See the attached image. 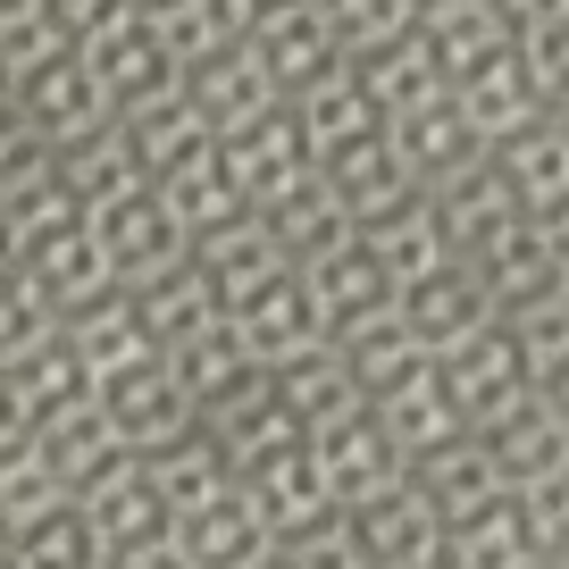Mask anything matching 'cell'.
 I'll return each instance as SVG.
<instances>
[{
    "mask_svg": "<svg viewBox=\"0 0 569 569\" xmlns=\"http://www.w3.org/2000/svg\"><path fill=\"white\" fill-rule=\"evenodd\" d=\"M461 260L486 277L495 310L528 302V293H561L569 284V227H561V210H502Z\"/></svg>",
    "mask_w": 569,
    "mask_h": 569,
    "instance_id": "1",
    "label": "cell"
},
{
    "mask_svg": "<svg viewBox=\"0 0 569 569\" xmlns=\"http://www.w3.org/2000/svg\"><path fill=\"white\" fill-rule=\"evenodd\" d=\"M9 109H18V118L34 126L42 142H68V134H84V126L118 118V101H109L101 68H92L76 42H59V51L26 59V68L9 76Z\"/></svg>",
    "mask_w": 569,
    "mask_h": 569,
    "instance_id": "2",
    "label": "cell"
},
{
    "mask_svg": "<svg viewBox=\"0 0 569 569\" xmlns=\"http://www.w3.org/2000/svg\"><path fill=\"white\" fill-rule=\"evenodd\" d=\"M84 227H92V243H101V260H109V277H118V284H134V277H151V268H168V260L193 251L184 218L168 210V193L151 177L126 184V193H109V201H92Z\"/></svg>",
    "mask_w": 569,
    "mask_h": 569,
    "instance_id": "3",
    "label": "cell"
},
{
    "mask_svg": "<svg viewBox=\"0 0 569 569\" xmlns=\"http://www.w3.org/2000/svg\"><path fill=\"white\" fill-rule=\"evenodd\" d=\"M343 536H352V569H369V561L377 569H436V545H445V528L410 495V478H386L369 495H352L343 502Z\"/></svg>",
    "mask_w": 569,
    "mask_h": 569,
    "instance_id": "4",
    "label": "cell"
},
{
    "mask_svg": "<svg viewBox=\"0 0 569 569\" xmlns=\"http://www.w3.org/2000/svg\"><path fill=\"white\" fill-rule=\"evenodd\" d=\"M469 436L495 452L502 478H545V469H569V386H519L511 402L486 410Z\"/></svg>",
    "mask_w": 569,
    "mask_h": 569,
    "instance_id": "5",
    "label": "cell"
},
{
    "mask_svg": "<svg viewBox=\"0 0 569 569\" xmlns=\"http://www.w3.org/2000/svg\"><path fill=\"white\" fill-rule=\"evenodd\" d=\"M168 561L177 569H268V519H260V502L243 495V478H227L218 495H201L193 511H177Z\"/></svg>",
    "mask_w": 569,
    "mask_h": 569,
    "instance_id": "6",
    "label": "cell"
},
{
    "mask_svg": "<svg viewBox=\"0 0 569 569\" xmlns=\"http://www.w3.org/2000/svg\"><path fill=\"white\" fill-rule=\"evenodd\" d=\"M218 151H227V177H234V193H243L251 210H268L277 193H293V184L310 177V134L293 126L284 101L260 109V118H243V126H227Z\"/></svg>",
    "mask_w": 569,
    "mask_h": 569,
    "instance_id": "7",
    "label": "cell"
},
{
    "mask_svg": "<svg viewBox=\"0 0 569 569\" xmlns=\"http://www.w3.org/2000/svg\"><path fill=\"white\" fill-rule=\"evenodd\" d=\"M227 327L260 360H284V352H302V343L327 336V310H319V293H310V277L284 260V268H268L251 293H234V302H227Z\"/></svg>",
    "mask_w": 569,
    "mask_h": 569,
    "instance_id": "8",
    "label": "cell"
},
{
    "mask_svg": "<svg viewBox=\"0 0 569 569\" xmlns=\"http://www.w3.org/2000/svg\"><path fill=\"white\" fill-rule=\"evenodd\" d=\"M486 160H495L502 193H511L519 210H569V118L561 109L519 118L511 134L486 142Z\"/></svg>",
    "mask_w": 569,
    "mask_h": 569,
    "instance_id": "9",
    "label": "cell"
},
{
    "mask_svg": "<svg viewBox=\"0 0 569 569\" xmlns=\"http://www.w3.org/2000/svg\"><path fill=\"white\" fill-rule=\"evenodd\" d=\"M310 177L327 184V201H336L352 227H360V218H377L386 201L410 193V168H402V151L386 142V118L360 126V134H343V142H327L319 160H310Z\"/></svg>",
    "mask_w": 569,
    "mask_h": 569,
    "instance_id": "10",
    "label": "cell"
},
{
    "mask_svg": "<svg viewBox=\"0 0 569 569\" xmlns=\"http://www.w3.org/2000/svg\"><path fill=\"white\" fill-rule=\"evenodd\" d=\"M393 310H402V327L427 343V352H445V343L478 336V327L495 319V293H486V277L461 260V251H452L445 268H427V277L393 284Z\"/></svg>",
    "mask_w": 569,
    "mask_h": 569,
    "instance_id": "11",
    "label": "cell"
},
{
    "mask_svg": "<svg viewBox=\"0 0 569 569\" xmlns=\"http://www.w3.org/2000/svg\"><path fill=\"white\" fill-rule=\"evenodd\" d=\"M402 478H410V495L427 502V511H436V528H452V519H469L478 511V502H495L502 486V469H495V452L478 445V436H469V427H452L445 445H427V452H410L402 461Z\"/></svg>",
    "mask_w": 569,
    "mask_h": 569,
    "instance_id": "12",
    "label": "cell"
},
{
    "mask_svg": "<svg viewBox=\"0 0 569 569\" xmlns=\"http://www.w3.org/2000/svg\"><path fill=\"white\" fill-rule=\"evenodd\" d=\"M92 393H101L109 427H118L134 452H151L160 436H177V427L193 419V402H184V386H177V369H168V352H142V360H126V369H109Z\"/></svg>",
    "mask_w": 569,
    "mask_h": 569,
    "instance_id": "13",
    "label": "cell"
},
{
    "mask_svg": "<svg viewBox=\"0 0 569 569\" xmlns=\"http://www.w3.org/2000/svg\"><path fill=\"white\" fill-rule=\"evenodd\" d=\"M118 134H126V151H134V168L160 184V177H177L184 160H201V151H210L218 126L201 118L177 84H160V92H142V101L118 109Z\"/></svg>",
    "mask_w": 569,
    "mask_h": 569,
    "instance_id": "14",
    "label": "cell"
},
{
    "mask_svg": "<svg viewBox=\"0 0 569 569\" xmlns=\"http://www.w3.org/2000/svg\"><path fill=\"white\" fill-rule=\"evenodd\" d=\"M177 92H184V101H193L201 118L218 126V134L284 101V92L268 84V68H260V59H251V42H243V34H227V42H218V51L184 59V68H177Z\"/></svg>",
    "mask_w": 569,
    "mask_h": 569,
    "instance_id": "15",
    "label": "cell"
},
{
    "mask_svg": "<svg viewBox=\"0 0 569 569\" xmlns=\"http://www.w3.org/2000/svg\"><path fill=\"white\" fill-rule=\"evenodd\" d=\"M18 268H26V284H34L51 310H76L84 293L118 284V277H109V260H101V243H92V227H84V210L59 218V227H34L18 243Z\"/></svg>",
    "mask_w": 569,
    "mask_h": 569,
    "instance_id": "16",
    "label": "cell"
},
{
    "mask_svg": "<svg viewBox=\"0 0 569 569\" xmlns=\"http://www.w3.org/2000/svg\"><path fill=\"white\" fill-rule=\"evenodd\" d=\"M234 478H243V495L260 502L268 545H277L284 528H302V519L336 511V486H327V469H319V452H310V436H293V445L260 452V461H251V469H234Z\"/></svg>",
    "mask_w": 569,
    "mask_h": 569,
    "instance_id": "17",
    "label": "cell"
},
{
    "mask_svg": "<svg viewBox=\"0 0 569 569\" xmlns=\"http://www.w3.org/2000/svg\"><path fill=\"white\" fill-rule=\"evenodd\" d=\"M126 293H134L142 336L160 343V352H177L184 336H201V327L227 319V293H218V284L193 268V251H184V260H168V268H151V277H134Z\"/></svg>",
    "mask_w": 569,
    "mask_h": 569,
    "instance_id": "18",
    "label": "cell"
},
{
    "mask_svg": "<svg viewBox=\"0 0 569 569\" xmlns=\"http://www.w3.org/2000/svg\"><path fill=\"white\" fill-rule=\"evenodd\" d=\"M436 386H445V402L461 410V427H478L486 410H502L528 377H519V360H511V343H502V327L486 319L478 336H461V343H445L436 352Z\"/></svg>",
    "mask_w": 569,
    "mask_h": 569,
    "instance_id": "19",
    "label": "cell"
},
{
    "mask_svg": "<svg viewBox=\"0 0 569 569\" xmlns=\"http://www.w3.org/2000/svg\"><path fill=\"white\" fill-rule=\"evenodd\" d=\"M310 452H319L336 502H352V495H369V486L402 478V452L386 445V427L369 419V402H343L336 419H319V427H310Z\"/></svg>",
    "mask_w": 569,
    "mask_h": 569,
    "instance_id": "20",
    "label": "cell"
},
{
    "mask_svg": "<svg viewBox=\"0 0 569 569\" xmlns=\"http://www.w3.org/2000/svg\"><path fill=\"white\" fill-rule=\"evenodd\" d=\"M445 92H452V109L469 118V134H478V142L511 134V126H519V118H536V109H561V101H545V92L519 76L511 42H502V51H486V59H469L461 76H445Z\"/></svg>",
    "mask_w": 569,
    "mask_h": 569,
    "instance_id": "21",
    "label": "cell"
},
{
    "mask_svg": "<svg viewBox=\"0 0 569 569\" xmlns=\"http://www.w3.org/2000/svg\"><path fill=\"white\" fill-rule=\"evenodd\" d=\"M168 369H177V386H184V402H193V419L201 410H218V402H234V393H251L268 377V360L251 352L243 336H234L227 319L218 327H201V336H184L177 352H168Z\"/></svg>",
    "mask_w": 569,
    "mask_h": 569,
    "instance_id": "22",
    "label": "cell"
},
{
    "mask_svg": "<svg viewBox=\"0 0 569 569\" xmlns=\"http://www.w3.org/2000/svg\"><path fill=\"white\" fill-rule=\"evenodd\" d=\"M59 336H68L76 352H84L92 386H101L109 369H126V360L160 352V343L142 336V310H134V293H126V284H101V293H84L76 310H59Z\"/></svg>",
    "mask_w": 569,
    "mask_h": 569,
    "instance_id": "23",
    "label": "cell"
},
{
    "mask_svg": "<svg viewBox=\"0 0 569 569\" xmlns=\"http://www.w3.org/2000/svg\"><path fill=\"white\" fill-rule=\"evenodd\" d=\"M386 142L402 151V168H410V184H427V177H445V168H461L469 151H486L478 134H469V118L452 109V92L436 84L427 101H410V109H393L386 118Z\"/></svg>",
    "mask_w": 569,
    "mask_h": 569,
    "instance_id": "24",
    "label": "cell"
},
{
    "mask_svg": "<svg viewBox=\"0 0 569 569\" xmlns=\"http://www.w3.org/2000/svg\"><path fill=\"white\" fill-rule=\"evenodd\" d=\"M243 42H251V59L268 68V84H277V92L310 84L327 59H343L336 34H327V18L310 9V0H284V9H268L260 26H243Z\"/></svg>",
    "mask_w": 569,
    "mask_h": 569,
    "instance_id": "25",
    "label": "cell"
},
{
    "mask_svg": "<svg viewBox=\"0 0 569 569\" xmlns=\"http://www.w3.org/2000/svg\"><path fill=\"white\" fill-rule=\"evenodd\" d=\"M360 243L377 251V268H386L393 284H410V277H427V268L452 260V234L436 227V210H427L419 184H410L402 201H386L377 218H360Z\"/></svg>",
    "mask_w": 569,
    "mask_h": 569,
    "instance_id": "26",
    "label": "cell"
},
{
    "mask_svg": "<svg viewBox=\"0 0 569 569\" xmlns=\"http://www.w3.org/2000/svg\"><path fill=\"white\" fill-rule=\"evenodd\" d=\"M142 478H151V495H160L168 511H193L201 495H218V486L234 478V461L218 452V436L201 419H184L177 436H160V445L142 452Z\"/></svg>",
    "mask_w": 569,
    "mask_h": 569,
    "instance_id": "27",
    "label": "cell"
},
{
    "mask_svg": "<svg viewBox=\"0 0 569 569\" xmlns=\"http://www.w3.org/2000/svg\"><path fill=\"white\" fill-rule=\"evenodd\" d=\"M101 561V528L76 495H51L9 528V569H92Z\"/></svg>",
    "mask_w": 569,
    "mask_h": 569,
    "instance_id": "28",
    "label": "cell"
},
{
    "mask_svg": "<svg viewBox=\"0 0 569 569\" xmlns=\"http://www.w3.org/2000/svg\"><path fill=\"white\" fill-rule=\"evenodd\" d=\"M495 327H502V343H511V360H519L528 386H569V284H561V293L502 302Z\"/></svg>",
    "mask_w": 569,
    "mask_h": 569,
    "instance_id": "29",
    "label": "cell"
},
{
    "mask_svg": "<svg viewBox=\"0 0 569 569\" xmlns=\"http://www.w3.org/2000/svg\"><path fill=\"white\" fill-rule=\"evenodd\" d=\"M193 268L234 302V293H251L268 268H284V251H277V234H268L260 210H234V218H218V227L193 234Z\"/></svg>",
    "mask_w": 569,
    "mask_h": 569,
    "instance_id": "30",
    "label": "cell"
},
{
    "mask_svg": "<svg viewBox=\"0 0 569 569\" xmlns=\"http://www.w3.org/2000/svg\"><path fill=\"white\" fill-rule=\"evenodd\" d=\"M302 277H310V293H319L327 327H336V319H352V310L393 302V277L377 268V251L360 243V227H343L327 251H310V260H302Z\"/></svg>",
    "mask_w": 569,
    "mask_h": 569,
    "instance_id": "31",
    "label": "cell"
},
{
    "mask_svg": "<svg viewBox=\"0 0 569 569\" xmlns=\"http://www.w3.org/2000/svg\"><path fill=\"white\" fill-rule=\"evenodd\" d=\"M419 193H427V210H436V227L452 234V251H469L502 210H519V201L502 193V177H495V160H486V151H469V160L445 168V177H427Z\"/></svg>",
    "mask_w": 569,
    "mask_h": 569,
    "instance_id": "32",
    "label": "cell"
},
{
    "mask_svg": "<svg viewBox=\"0 0 569 569\" xmlns=\"http://www.w3.org/2000/svg\"><path fill=\"white\" fill-rule=\"evenodd\" d=\"M343 59H352L360 92H369V101H377V118H393V109L427 101V92L445 84V76H436V59H427V42L410 34V26H393V34L360 42V51H343Z\"/></svg>",
    "mask_w": 569,
    "mask_h": 569,
    "instance_id": "33",
    "label": "cell"
},
{
    "mask_svg": "<svg viewBox=\"0 0 569 569\" xmlns=\"http://www.w3.org/2000/svg\"><path fill=\"white\" fill-rule=\"evenodd\" d=\"M268 386H277V402L302 419V436L319 419H336L343 402H360V386H352V369H343V352L336 343H302V352H284V360H268Z\"/></svg>",
    "mask_w": 569,
    "mask_h": 569,
    "instance_id": "34",
    "label": "cell"
},
{
    "mask_svg": "<svg viewBox=\"0 0 569 569\" xmlns=\"http://www.w3.org/2000/svg\"><path fill=\"white\" fill-rule=\"evenodd\" d=\"M284 109H293V126L310 134V160H319L327 142H343V134H360V126H377V101L360 92V76H352V59H327L310 84H293L284 92Z\"/></svg>",
    "mask_w": 569,
    "mask_h": 569,
    "instance_id": "35",
    "label": "cell"
},
{
    "mask_svg": "<svg viewBox=\"0 0 569 569\" xmlns=\"http://www.w3.org/2000/svg\"><path fill=\"white\" fill-rule=\"evenodd\" d=\"M410 34L427 42L436 76H461L469 59L502 51V9L495 0H427V9H410Z\"/></svg>",
    "mask_w": 569,
    "mask_h": 569,
    "instance_id": "36",
    "label": "cell"
},
{
    "mask_svg": "<svg viewBox=\"0 0 569 569\" xmlns=\"http://www.w3.org/2000/svg\"><path fill=\"white\" fill-rule=\"evenodd\" d=\"M436 569H536L528 561V528L511 511V486L495 502H478L469 519H452L445 545H436Z\"/></svg>",
    "mask_w": 569,
    "mask_h": 569,
    "instance_id": "37",
    "label": "cell"
},
{
    "mask_svg": "<svg viewBox=\"0 0 569 569\" xmlns=\"http://www.w3.org/2000/svg\"><path fill=\"white\" fill-rule=\"evenodd\" d=\"M84 59L101 68V84H109V101H142V92H160V84H177V59L160 51V34L142 26V9L134 18H118L101 42H84Z\"/></svg>",
    "mask_w": 569,
    "mask_h": 569,
    "instance_id": "38",
    "label": "cell"
},
{
    "mask_svg": "<svg viewBox=\"0 0 569 569\" xmlns=\"http://www.w3.org/2000/svg\"><path fill=\"white\" fill-rule=\"evenodd\" d=\"M51 168H59V184H68L84 210H92V201H109V193H126V184H142V168H134V151H126L118 118L84 126V134H68V142H51Z\"/></svg>",
    "mask_w": 569,
    "mask_h": 569,
    "instance_id": "39",
    "label": "cell"
},
{
    "mask_svg": "<svg viewBox=\"0 0 569 569\" xmlns=\"http://www.w3.org/2000/svg\"><path fill=\"white\" fill-rule=\"evenodd\" d=\"M201 427L218 436V452H227L234 469H251L260 452H277V445H293V436H302V419L277 402V386H268V377H260L251 393H234V402L201 410Z\"/></svg>",
    "mask_w": 569,
    "mask_h": 569,
    "instance_id": "40",
    "label": "cell"
},
{
    "mask_svg": "<svg viewBox=\"0 0 569 569\" xmlns=\"http://www.w3.org/2000/svg\"><path fill=\"white\" fill-rule=\"evenodd\" d=\"M369 419L386 427V445H393V452H402V461H410V452H427V445H445L452 427H461V410L445 402V386H436V360H427V369L410 377V386L377 393V402H369Z\"/></svg>",
    "mask_w": 569,
    "mask_h": 569,
    "instance_id": "41",
    "label": "cell"
},
{
    "mask_svg": "<svg viewBox=\"0 0 569 569\" xmlns=\"http://www.w3.org/2000/svg\"><path fill=\"white\" fill-rule=\"evenodd\" d=\"M511 511L528 528V561L561 569L569 561V469H545V478H511Z\"/></svg>",
    "mask_w": 569,
    "mask_h": 569,
    "instance_id": "42",
    "label": "cell"
},
{
    "mask_svg": "<svg viewBox=\"0 0 569 569\" xmlns=\"http://www.w3.org/2000/svg\"><path fill=\"white\" fill-rule=\"evenodd\" d=\"M160 193H168V210L184 218V234H201V227H218V218H234V210H251L243 193H234V177H227V151H201V160H184L177 177H160Z\"/></svg>",
    "mask_w": 569,
    "mask_h": 569,
    "instance_id": "43",
    "label": "cell"
},
{
    "mask_svg": "<svg viewBox=\"0 0 569 569\" xmlns=\"http://www.w3.org/2000/svg\"><path fill=\"white\" fill-rule=\"evenodd\" d=\"M142 9V26L160 34V51L177 59H201V51H218V42L234 34V18H227V0H134Z\"/></svg>",
    "mask_w": 569,
    "mask_h": 569,
    "instance_id": "44",
    "label": "cell"
},
{
    "mask_svg": "<svg viewBox=\"0 0 569 569\" xmlns=\"http://www.w3.org/2000/svg\"><path fill=\"white\" fill-rule=\"evenodd\" d=\"M511 59H519V76H528L545 101H569V18H528V26H511Z\"/></svg>",
    "mask_w": 569,
    "mask_h": 569,
    "instance_id": "45",
    "label": "cell"
},
{
    "mask_svg": "<svg viewBox=\"0 0 569 569\" xmlns=\"http://www.w3.org/2000/svg\"><path fill=\"white\" fill-rule=\"evenodd\" d=\"M51 327H59V310L42 302L34 284H26V268L9 260V268H0V360H18L26 343H34V336H51Z\"/></svg>",
    "mask_w": 569,
    "mask_h": 569,
    "instance_id": "46",
    "label": "cell"
},
{
    "mask_svg": "<svg viewBox=\"0 0 569 569\" xmlns=\"http://www.w3.org/2000/svg\"><path fill=\"white\" fill-rule=\"evenodd\" d=\"M327 18V34H336V51H360V42L393 34V26H410V0H310Z\"/></svg>",
    "mask_w": 569,
    "mask_h": 569,
    "instance_id": "47",
    "label": "cell"
},
{
    "mask_svg": "<svg viewBox=\"0 0 569 569\" xmlns=\"http://www.w3.org/2000/svg\"><path fill=\"white\" fill-rule=\"evenodd\" d=\"M42 9L59 18V34H68L76 51H84V42H101L118 18H134V0H42Z\"/></svg>",
    "mask_w": 569,
    "mask_h": 569,
    "instance_id": "48",
    "label": "cell"
},
{
    "mask_svg": "<svg viewBox=\"0 0 569 569\" xmlns=\"http://www.w3.org/2000/svg\"><path fill=\"white\" fill-rule=\"evenodd\" d=\"M18 436H34V419H26L18 386H9V369H0V445H18Z\"/></svg>",
    "mask_w": 569,
    "mask_h": 569,
    "instance_id": "49",
    "label": "cell"
},
{
    "mask_svg": "<svg viewBox=\"0 0 569 569\" xmlns=\"http://www.w3.org/2000/svg\"><path fill=\"white\" fill-rule=\"evenodd\" d=\"M495 9H502V34L528 26V18H569V0H495Z\"/></svg>",
    "mask_w": 569,
    "mask_h": 569,
    "instance_id": "50",
    "label": "cell"
},
{
    "mask_svg": "<svg viewBox=\"0 0 569 569\" xmlns=\"http://www.w3.org/2000/svg\"><path fill=\"white\" fill-rule=\"evenodd\" d=\"M9 260H18V243H9V218H0V268H9Z\"/></svg>",
    "mask_w": 569,
    "mask_h": 569,
    "instance_id": "51",
    "label": "cell"
},
{
    "mask_svg": "<svg viewBox=\"0 0 569 569\" xmlns=\"http://www.w3.org/2000/svg\"><path fill=\"white\" fill-rule=\"evenodd\" d=\"M0 569H9V528H0Z\"/></svg>",
    "mask_w": 569,
    "mask_h": 569,
    "instance_id": "52",
    "label": "cell"
},
{
    "mask_svg": "<svg viewBox=\"0 0 569 569\" xmlns=\"http://www.w3.org/2000/svg\"><path fill=\"white\" fill-rule=\"evenodd\" d=\"M0 101H9V76H0Z\"/></svg>",
    "mask_w": 569,
    "mask_h": 569,
    "instance_id": "53",
    "label": "cell"
},
{
    "mask_svg": "<svg viewBox=\"0 0 569 569\" xmlns=\"http://www.w3.org/2000/svg\"><path fill=\"white\" fill-rule=\"evenodd\" d=\"M410 9H427V0H410Z\"/></svg>",
    "mask_w": 569,
    "mask_h": 569,
    "instance_id": "54",
    "label": "cell"
}]
</instances>
